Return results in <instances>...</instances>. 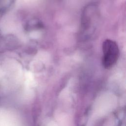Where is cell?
Here are the masks:
<instances>
[{
    "instance_id": "7a4b0ae2",
    "label": "cell",
    "mask_w": 126,
    "mask_h": 126,
    "mask_svg": "<svg viewBox=\"0 0 126 126\" xmlns=\"http://www.w3.org/2000/svg\"><path fill=\"white\" fill-rule=\"evenodd\" d=\"M102 64L105 68H110L117 63L120 55L117 43L109 39H105L102 43Z\"/></svg>"
},
{
    "instance_id": "6da1fadb",
    "label": "cell",
    "mask_w": 126,
    "mask_h": 126,
    "mask_svg": "<svg viewBox=\"0 0 126 126\" xmlns=\"http://www.w3.org/2000/svg\"><path fill=\"white\" fill-rule=\"evenodd\" d=\"M99 9L95 3L87 5L82 10L80 34L85 39L90 38L94 33L99 20Z\"/></svg>"
}]
</instances>
